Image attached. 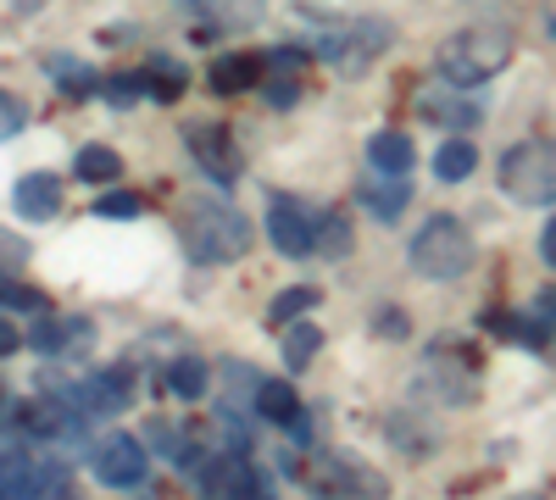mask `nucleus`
Listing matches in <instances>:
<instances>
[{
  "label": "nucleus",
  "instance_id": "4468645a",
  "mask_svg": "<svg viewBox=\"0 0 556 500\" xmlns=\"http://www.w3.org/2000/svg\"><path fill=\"white\" fill-rule=\"evenodd\" d=\"M356 201L374 211L379 222H401V211L412 206V184H406V178H390V172L367 167V172L356 178Z\"/></svg>",
  "mask_w": 556,
  "mask_h": 500
},
{
  "label": "nucleus",
  "instance_id": "c9c22d12",
  "mask_svg": "<svg viewBox=\"0 0 556 500\" xmlns=\"http://www.w3.org/2000/svg\"><path fill=\"white\" fill-rule=\"evenodd\" d=\"M217 7H223V17H228V23H256L267 0H217Z\"/></svg>",
  "mask_w": 556,
  "mask_h": 500
},
{
  "label": "nucleus",
  "instance_id": "1a4fd4ad",
  "mask_svg": "<svg viewBox=\"0 0 556 500\" xmlns=\"http://www.w3.org/2000/svg\"><path fill=\"white\" fill-rule=\"evenodd\" d=\"M312 484L329 500H384V478L367 462H351V457H317Z\"/></svg>",
  "mask_w": 556,
  "mask_h": 500
},
{
  "label": "nucleus",
  "instance_id": "9b49d317",
  "mask_svg": "<svg viewBox=\"0 0 556 500\" xmlns=\"http://www.w3.org/2000/svg\"><path fill=\"white\" fill-rule=\"evenodd\" d=\"M267 240L278 256H290V261H306L312 256V211L290 195H273L267 201Z\"/></svg>",
  "mask_w": 556,
  "mask_h": 500
},
{
  "label": "nucleus",
  "instance_id": "58836bf2",
  "mask_svg": "<svg viewBox=\"0 0 556 500\" xmlns=\"http://www.w3.org/2000/svg\"><path fill=\"white\" fill-rule=\"evenodd\" d=\"M540 261H545V267L556 272V217L545 222V234H540Z\"/></svg>",
  "mask_w": 556,
  "mask_h": 500
},
{
  "label": "nucleus",
  "instance_id": "f3484780",
  "mask_svg": "<svg viewBox=\"0 0 556 500\" xmlns=\"http://www.w3.org/2000/svg\"><path fill=\"white\" fill-rule=\"evenodd\" d=\"M256 418L273 423V428H290V423L301 418L295 384H285V379H262V384H256Z\"/></svg>",
  "mask_w": 556,
  "mask_h": 500
},
{
  "label": "nucleus",
  "instance_id": "6e6552de",
  "mask_svg": "<svg viewBox=\"0 0 556 500\" xmlns=\"http://www.w3.org/2000/svg\"><path fill=\"white\" fill-rule=\"evenodd\" d=\"M28 345L39 356H51V361H78L89 345H96V323L78 317V311H45L39 329L28 334Z\"/></svg>",
  "mask_w": 556,
  "mask_h": 500
},
{
  "label": "nucleus",
  "instance_id": "ddd939ff",
  "mask_svg": "<svg viewBox=\"0 0 556 500\" xmlns=\"http://www.w3.org/2000/svg\"><path fill=\"white\" fill-rule=\"evenodd\" d=\"M417 112H424L429 123H445V128H473V123H484V106L468 101V95H456L451 84H424V89H417Z\"/></svg>",
  "mask_w": 556,
  "mask_h": 500
},
{
  "label": "nucleus",
  "instance_id": "bb28decb",
  "mask_svg": "<svg viewBox=\"0 0 556 500\" xmlns=\"http://www.w3.org/2000/svg\"><path fill=\"white\" fill-rule=\"evenodd\" d=\"M45 67H51V78L67 89V95H89V89H101L96 78H89V67H84L78 56H62V51H56V56L45 62Z\"/></svg>",
  "mask_w": 556,
  "mask_h": 500
},
{
  "label": "nucleus",
  "instance_id": "20e7f679",
  "mask_svg": "<svg viewBox=\"0 0 556 500\" xmlns=\"http://www.w3.org/2000/svg\"><path fill=\"white\" fill-rule=\"evenodd\" d=\"M473 234H468V222L462 217H429L424 229L412 234V245H406V261H412V272L417 279H434V284H445V279H462V272L473 267Z\"/></svg>",
  "mask_w": 556,
  "mask_h": 500
},
{
  "label": "nucleus",
  "instance_id": "473e14b6",
  "mask_svg": "<svg viewBox=\"0 0 556 500\" xmlns=\"http://www.w3.org/2000/svg\"><path fill=\"white\" fill-rule=\"evenodd\" d=\"M28 261V245L17 240V234H0V279H7V272H17Z\"/></svg>",
  "mask_w": 556,
  "mask_h": 500
},
{
  "label": "nucleus",
  "instance_id": "dca6fc26",
  "mask_svg": "<svg viewBox=\"0 0 556 500\" xmlns=\"http://www.w3.org/2000/svg\"><path fill=\"white\" fill-rule=\"evenodd\" d=\"M412 162H417V145H412V133H401V128H379L374 140H367V167H374V172L406 178Z\"/></svg>",
  "mask_w": 556,
  "mask_h": 500
},
{
  "label": "nucleus",
  "instance_id": "f704fd0d",
  "mask_svg": "<svg viewBox=\"0 0 556 500\" xmlns=\"http://www.w3.org/2000/svg\"><path fill=\"white\" fill-rule=\"evenodd\" d=\"M306 62H312V51H301V44H278V51H267V67H278V73L306 67Z\"/></svg>",
  "mask_w": 556,
  "mask_h": 500
},
{
  "label": "nucleus",
  "instance_id": "72a5a7b5",
  "mask_svg": "<svg viewBox=\"0 0 556 500\" xmlns=\"http://www.w3.org/2000/svg\"><path fill=\"white\" fill-rule=\"evenodd\" d=\"M406 329H412V323H406V311H395V306L374 317V334H379V339H406Z\"/></svg>",
  "mask_w": 556,
  "mask_h": 500
},
{
  "label": "nucleus",
  "instance_id": "412c9836",
  "mask_svg": "<svg viewBox=\"0 0 556 500\" xmlns=\"http://www.w3.org/2000/svg\"><path fill=\"white\" fill-rule=\"evenodd\" d=\"M146 450H156V457H162V462H173V467H184V462L195 457L190 434H184V428H173L167 418H151V423H146Z\"/></svg>",
  "mask_w": 556,
  "mask_h": 500
},
{
  "label": "nucleus",
  "instance_id": "7ed1b4c3",
  "mask_svg": "<svg viewBox=\"0 0 556 500\" xmlns=\"http://www.w3.org/2000/svg\"><path fill=\"white\" fill-rule=\"evenodd\" d=\"M395 44V28L384 17H345V23H323L312 51L329 62L340 78H362L384 51Z\"/></svg>",
  "mask_w": 556,
  "mask_h": 500
},
{
  "label": "nucleus",
  "instance_id": "37998d69",
  "mask_svg": "<svg viewBox=\"0 0 556 500\" xmlns=\"http://www.w3.org/2000/svg\"><path fill=\"white\" fill-rule=\"evenodd\" d=\"M51 500H73V495H67V489H62V495H51Z\"/></svg>",
  "mask_w": 556,
  "mask_h": 500
},
{
  "label": "nucleus",
  "instance_id": "6ab92c4d",
  "mask_svg": "<svg viewBox=\"0 0 556 500\" xmlns=\"http://www.w3.org/2000/svg\"><path fill=\"white\" fill-rule=\"evenodd\" d=\"M262 73H267V56H256V51L223 56V62L212 67V89H217V95H240V89H251Z\"/></svg>",
  "mask_w": 556,
  "mask_h": 500
},
{
  "label": "nucleus",
  "instance_id": "2f4dec72",
  "mask_svg": "<svg viewBox=\"0 0 556 500\" xmlns=\"http://www.w3.org/2000/svg\"><path fill=\"white\" fill-rule=\"evenodd\" d=\"M139 211H146V206H139V195H123V190H112V195L96 201V217H106V222H128Z\"/></svg>",
  "mask_w": 556,
  "mask_h": 500
},
{
  "label": "nucleus",
  "instance_id": "a211bd4d",
  "mask_svg": "<svg viewBox=\"0 0 556 500\" xmlns=\"http://www.w3.org/2000/svg\"><path fill=\"white\" fill-rule=\"evenodd\" d=\"M312 256H323V261L351 256V217L345 211H317L312 217Z\"/></svg>",
  "mask_w": 556,
  "mask_h": 500
},
{
  "label": "nucleus",
  "instance_id": "ea45409f",
  "mask_svg": "<svg viewBox=\"0 0 556 500\" xmlns=\"http://www.w3.org/2000/svg\"><path fill=\"white\" fill-rule=\"evenodd\" d=\"M17 345H23V334H17V329L7 323V317H0V356H12Z\"/></svg>",
  "mask_w": 556,
  "mask_h": 500
},
{
  "label": "nucleus",
  "instance_id": "a19ab883",
  "mask_svg": "<svg viewBox=\"0 0 556 500\" xmlns=\"http://www.w3.org/2000/svg\"><path fill=\"white\" fill-rule=\"evenodd\" d=\"M513 500H545V495H513Z\"/></svg>",
  "mask_w": 556,
  "mask_h": 500
},
{
  "label": "nucleus",
  "instance_id": "4be33fe9",
  "mask_svg": "<svg viewBox=\"0 0 556 500\" xmlns=\"http://www.w3.org/2000/svg\"><path fill=\"white\" fill-rule=\"evenodd\" d=\"M317 300H323V295H317L312 284H290L285 295H273V306H267V323H273V329H290V323H301V317H306Z\"/></svg>",
  "mask_w": 556,
  "mask_h": 500
},
{
  "label": "nucleus",
  "instance_id": "b1692460",
  "mask_svg": "<svg viewBox=\"0 0 556 500\" xmlns=\"http://www.w3.org/2000/svg\"><path fill=\"white\" fill-rule=\"evenodd\" d=\"M317 350H323V329H312V323H290V329H285V368H290V373L312 368Z\"/></svg>",
  "mask_w": 556,
  "mask_h": 500
},
{
  "label": "nucleus",
  "instance_id": "c756f323",
  "mask_svg": "<svg viewBox=\"0 0 556 500\" xmlns=\"http://www.w3.org/2000/svg\"><path fill=\"white\" fill-rule=\"evenodd\" d=\"M0 306L7 311H45V295L23 279H0Z\"/></svg>",
  "mask_w": 556,
  "mask_h": 500
},
{
  "label": "nucleus",
  "instance_id": "5701e85b",
  "mask_svg": "<svg viewBox=\"0 0 556 500\" xmlns=\"http://www.w3.org/2000/svg\"><path fill=\"white\" fill-rule=\"evenodd\" d=\"M473 167H479V151L468 140H445L440 156H434V178H440V184H462V178H473Z\"/></svg>",
  "mask_w": 556,
  "mask_h": 500
},
{
  "label": "nucleus",
  "instance_id": "f03ea898",
  "mask_svg": "<svg viewBox=\"0 0 556 500\" xmlns=\"http://www.w3.org/2000/svg\"><path fill=\"white\" fill-rule=\"evenodd\" d=\"M513 51H518L513 28H501V23H473V28H462V34H451V39L440 44L434 67H440V84H451V89H473V84L506 73Z\"/></svg>",
  "mask_w": 556,
  "mask_h": 500
},
{
  "label": "nucleus",
  "instance_id": "f8f14e48",
  "mask_svg": "<svg viewBox=\"0 0 556 500\" xmlns=\"http://www.w3.org/2000/svg\"><path fill=\"white\" fill-rule=\"evenodd\" d=\"M417 384H424L434 400H445V406H473V400H479V389H473V368H468V361H462L456 350H434Z\"/></svg>",
  "mask_w": 556,
  "mask_h": 500
},
{
  "label": "nucleus",
  "instance_id": "4c0bfd02",
  "mask_svg": "<svg viewBox=\"0 0 556 500\" xmlns=\"http://www.w3.org/2000/svg\"><path fill=\"white\" fill-rule=\"evenodd\" d=\"M534 317L556 329V290H540V295H534Z\"/></svg>",
  "mask_w": 556,
  "mask_h": 500
},
{
  "label": "nucleus",
  "instance_id": "cd10ccee",
  "mask_svg": "<svg viewBox=\"0 0 556 500\" xmlns=\"http://www.w3.org/2000/svg\"><path fill=\"white\" fill-rule=\"evenodd\" d=\"M146 95H156V101H178V95H184V67H173L167 56H156V62L146 67Z\"/></svg>",
  "mask_w": 556,
  "mask_h": 500
},
{
  "label": "nucleus",
  "instance_id": "f257e3e1",
  "mask_svg": "<svg viewBox=\"0 0 556 500\" xmlns=\"http://www.w3.org/2000/svg\"><path fill=\"white\" fill-rule=\"evenodd\" d=\"M178 245L195 267H217V261H240L251 251V222L240 206L228 201H184L178 206Z\"/></svg>",
  "mask_w": 556,
  "mask_h": 500
},
{
  "label": "nucleus",
  "instance_id": "0eeeda50",
  "mask_svg": "<svg viewBox=\"0 0 556 500\" xmlns=\"http://www.w3.org/2000/svg\"><path fill=\"white\" fill-rule=\"evenodd\" d=\"M134 389H139L134 361H106V368H96L78 384V406H84V418H123L134 406Z\"/></svg>",
  "mask_w": 556,
  "mask_h": 500
},
{
  "label": "nucleus",
  "instance_id": "39448f33",
  "mask_svg": "<svg viewBox=\"0 0 556 500\" xmlns=\"http://www.w3.org/2000/svg\"><path fill=\"white\" fill-rule=\"evenodd\" d=\"M501 190L518 206H556V140H523L506 151Z\"/></svg>",
  "mask_w": 556,
  "mask_h": 500
},
{
  "label": "nucleus",
  "instance_id": "7c9ffc66",
  "mask_svg": "<svg viewBox=\"0 0 556 500\" xmlns=\"http://www.w3.org/2000/svg\"><path fill=\"white\" fill-rule=\"evenodd\" d=\"M28 128V106L12 95V89H0V140H17Z\"/></svg>",
  "mask_w": 556,
  "mask_h": 500
},
{
  "label": "nucleus",
  "instance_id": "9d476101",
  "mask_svg": "<svg viewBox=\"0 0 556 500\" xmlns=\"http://www.w3.org/2000/svg\"><path fill=\"white\" fill-rule=\"evenodd\" d=\"M184 145H190L201 172L217 178V184H235L240 178V151H235V140H228L223 123H184Z\"/></svg>",
  "mask_w": 556,
  "mask_h": 500
},
{
  "label": "nucleus",
  "instance_id": "79ce46f5",
  "mask_svg": "<svg viewBox=\"0 0 556 500\" xmlns=\"http://www.w3.org/2000/svg\"><path fill=\"white\" fill-rule=\"evenodd\" d=\"M0 412H7V389H0Z\"/></svg>",
  "mask_w": 556,
  "mask_h": 500
},
{
  "label": "nucleus",
  "instance_id": "aec40b11",
  "mask_svg": "<svg viewBox=\"0 0 556 500\" xmlns=\"http://www.w3.org/2000/svg\"><path fill=\"white\" fill-rule=\"evenodd\" d=\"M167 389L178 395V400H201L206 395V384H212V368H206V361L201 356H190V350H184V356H173L167 361Z\"/></svg>",
  "mask_w": 556,
  "mask_h": 500
},
{
  "label": "nucleus",
  "instance_id": "423d86ee",
  "mask_svg": "<svg viewBox=\"0 0 556 500\" xmlns=\"http://www.w3.org/2000/svg\"><path fill=\"white\" fill-rule=\"evenodd\" d=\"M89 473H96V484H106V489H139L151 478V450L134 434H112V439H101L96 450H89Z\"/></svg>",
  "mask_w": 556,
  "mask_h": 500
},
{
  "label": "nucleus",
  "instance_id": "393cba45",
  "mask_svg": "<svg viewBox=\"0 0 556 500\" xmlns=\"http://www.w3.org/2000/svg\"><path fill=\"white\" fill-rule=\"evenodd\" d=\"M117 172H123V156L112 145H84L78 151V178L84 184H112Z\"/></svg>",
  "mask_w": 556,
  "mask_h": 500
},
{
  "label": "nucleus",
  "instance_id": "c85d7f7f",
  "mask_svg": "<svg viewBox=\"0 0 556 500\" xmlns=\"http://www.w3.org/2000/svg\"><path fill=\"white\" fill-rule=\"evenodd\" d=\"M101 95H106L117 112H128L139 95H146V73H112V78L101 84Z\"/></svg>",
  "mask_w": 556,
  "mask_h": 500
},
{
  "label": "nucleus",
  "instance_id": "a878e982",
  "mask_svg": "<svg viewBox=\"0 0 556 500\" xmlns=\"http://www.w3.org/2000/svg\"><path fill=\"white\" fill-rule=\"evenodd\" d=\"M495 329L513 345H523V350H545L551 345V323H540V317H495Z\"/></svg>",
  "mask_w": 556,
  "mask_h": 500
},
{
  "label": "nucleus",
  "instance_id": "e433bc0d",
  "mask_svg": "<svg viewBox=\"0 0 556 500\" xmlns=\"http://www.w3.org/2000/svg\"><path fill=\"white\" fill-rule=\"evenodd\" d=\"M295 95H301L295 78H273V84H267V101H273V106H295Z\"/></svg>",
  "mask_w": 556,
  "mask_h": 500
},
{
  "label": "nucleus",
  "instance_id": "2eb2a0df",
  "mask_svg": "<svg viewBox=\"0 0 556 500\" xmlns=\"http://www.w3.org/2000/svg\"><path fill=\"white\" fill-rule=\"evenodd\" d=\"M12 206L23 222H51L62 217V178L56 172H23L17 190H12Z\"/></svg>",
  "mask_w": 556,
  "mask_h": 500
}]
</instances>
